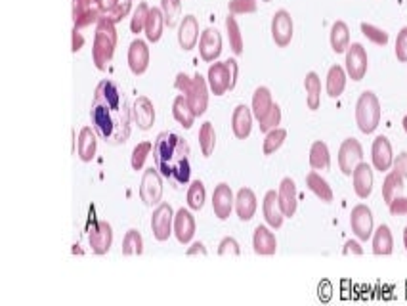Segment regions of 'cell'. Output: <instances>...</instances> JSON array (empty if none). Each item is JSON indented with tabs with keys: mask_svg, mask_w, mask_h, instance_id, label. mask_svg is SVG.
I'll list each match as a JSON object with an SVG mask.
<instances>
[{
	"mask_svg": "<svg viewBox=\"0 0 407 306\" xmlns=\"http://www.w3.org/2000/svg\"><path fill=\"white\" fill-rule=\"evenodd\" d=\"M404 188H406V178L401 176L400 172L392 171L386 174L385 182H383V197H385L386 205H390L394 197H398L404 192Z\"/></svg>",
	"mask_w": 407,
	"mask_h": 306,
	"instance_id": "37",
	"label": "cell"
},
{
	"mask_svg": "<svg viewBox=\"0 0 407 306\" xmlns=\"http://www.w3.org/2000/svg\"><path fill=\"white\" fill-rule=\"evenodd\" d=\"M117 4H118V0H104V12H105V14H109L113 8H117Z\"/></svg>",
	"mask_w": 407,
	"mask_h": 306,
	"instance_id": "59",
	"label": "cell"
},
{
	"mask_svg": "<svg viewBox=\"0 0 407 306\" xmlns=\"http://www.w3.org/2000/svg\"><path fill=\"white\" fill-rule=\"evenodd\" d=\"M226 31H228V40H230L231 52L236 56L243 54V35H241V27L237 23L236 15L230 14L226 17Z\"/></svg>",
	"mask_w": 407,
	"mask_h": 306,
	"instance_id": "40",
	"label": "cell"
},
{
	"mask_svg": "<svg viewBox=\"0 0 407 306\" xmlns=\"http://www.w3.org/2000/svg\"><path fill=\"white\" fill-rule=\"evenodd\" d=\"M197 48H199V56L203 61L213 63V61L218 60L220 54H222V35H220V31L215 29V27H207L201 33Z\"/></svg>",
	"mask_w": 407,
	"mask_h": 306,
	"instance_id": "12",
	"label": "cell"
},
{
	"mask_svg": "<svg viewBox=\"0 0 407 306\" xmlns=\"http://www.w3.org/2000/svg\"><path fill=\"white\" fill-rule=\"evenodd\" d=\"M104 0H73V27L84 29L104 17Z\"/></svg>",
	"mask_w": 407,
	"mask_h": 306,
	"instance_id": "7",
	"label": "cell"
},
{
	"mask_svg": "<svg viewBox=\"0 0 407 306\" xmlns=\"http://www.w3.org/2000/svg\"><path fill=\"white\" fill-rule=\"evenodd\" d=\"M381 102L375 92L365 90L362 96L358 98V104H355V123L358 128L362 130L363 135H373L377 127L381 125Z\"/></svg>",
	"mask_w": 407,
	"mask_h": 306,
	"instance_id": "5",
	"label": "cell"
},
{
	"mask_svg": "<svg viewBox=\"0 0 407 306\" xmlns=\"http://www.w3.org/2000/svg\"><path fill=\"white\" fill-rule=\"evenodd\" d=\"M84 37H82V33L79 27H73V31H71V52L77 54L81 52L82 46H84Z\"/></svg>",
	"mask_w": 407,
	"mask_h": 306,
	"instance_id": "54",
	"label": "cell"
},
{
	"mask_svg": "<svg viewBox=\"0 0 407 306\" xmlns=\"http://www.w3.org/2000/svg\"><path fill=\"white\" fill-rule=\"evenodd\" d=\"M199 22H197V17L193 14H187L182 20V23H180V27H178V45H180L182 50L190 52V50H193L195 46L199 45Z\"/></svg>",
	"mask_w": 407,
	"mask_h": 306,
	"instance_id": "20",
	"label": "cell"
},
{
	"mask_svg": "<svg viewBox=\"0 0 407 306\" xmlns=\"http://www.w3.org/2000/svg\"><path fill=\"white\" fill-rule=\"evenodd\" d=\"M132 105L117 82L104 79L94 90L90 104V123L98 136L109 146H121L130 138Z\"/></svg>",
	"mask_w": 407,
	"mask_h": 306,
	"instance_id": "1",
	"label": "cell"
},
{
	"mask_svg": "<svg viewBox=\"0 0 407 306\" xmlns=\"http://www.w3.org/2000/svg\"><path fill=\"white\" fill-rule=\"evenodd\" d=\"M174 86H176L180 94H184L187 98V102H190L197 117L205 115L208 107V96H210V89H208V82L205 77L199 75V73H195L193 77H187L185 73H178Z\"/></svg>",
	"mask_w": 407,
	"mask_h": 306,
	"instance_id": "4",
	"label": "cell"
},
{
	"mask_svg": "<svg viewBox=\"0 0 407 306\" xmlns=\"http://www.w3.org/2000/svg\"><path fill=\"white\" fill-rule=\"evenodd\" d=\"M394 251V238L392 231L386 224H381L375 230L373 236V253L378 257H386V254H392Z\"/></svg>",
	"mask_w": 407,
	"mask_h": 306,
	"instance_id": "36",
	"label": "cell"
},
{
	"mask_svg": "<svg viewBox=\"0 0 407 306\" xmlns=\"http://www.w3.org/2000/svg\"><path fill=\"white\" fill-rule=\"evenodd\" d=\"M236 209V195L226 182H220L213 192V211L218 220H228Z\"/></svg>",
	"mask_w": 407,
	"mask_h": 306,
	"instance_id": "15",
	"label": "cell"
},
{
	"mask_svg": "<svg viewBox=\"0 0 407 306\" xmlns=\"http://www.w3.org/2000/svg\"><path fill=\"white\" fill-rule=\"evenodd\" d=\"M401 127H404V130H406V135H407V115L404 117V121H401Z\"/></svg>",
	"mask_w": 407,
	"mask_h": 306,
	"instance_id": "61",
	"label": "cell"
},
{
	"mask_svg": "<svg viewBox=\"0 0 407 306\" xmlns=\"http://www.w3.org/2000/svg\"><path fill=\"white\" fill-rule=\"evenodd\" d=\"M304 89H306V104L308 109L316 112L319 109L321 104V81L316 71H310L308 75L304 77Z\"/></svg>",
	"mask_w": 407,
	"mask_h": 306,
	"instance_id": "35",
	"label": "cell"
},
{
	"mask_svg": "<svg viewBox=\"0 0 407 306\" xmlns=\"http://www.w3.org/2000/svg\"><path fill=\"white\" fill-rule=\"evenodd\" d=\"M149 15V6L148 2H140L136 10L132 12V17H130V31L134 35H138L141 31L146 29V22H148Z\"/></svg>",
	"mask_w": 407,
	"mask_h": 306,
	"instance_id": "45",
	"label": "cell"
},
{
	"mask_svg": "<svg viewBox=\"0 0 407 306\" xmlns=\"http://www.w3.org/2000/svg\"><path fill=\"white\" fill-rule=\"evenodd\" d=\"M306 186H308V190H310L312 194L318 197L319 201L323 203H331L333 201V188L329 186V182H327L321 174H319L318 171H314L312 169V172H308V176H306Z\"/></svg>",
	"mask_w": 407,
	"mask_h": 306,
	"instance_id": "30",
	"label": "cell"
},
{
	"mask_svg": "<svg viewBox=\"0 0 407 306\" xmlns=\"http://www.w3.org/2000/svg\"><path fill=\"white\" fill-rule=\"evenodd\" d=\"M141 253H144L141 234L138 230H128L123 239V254L125 257H140Z\"/></svg>",
	"mask_w": 407,
	"mask_h": 306,
	"instance_id": "43",
	"label": "cell"
},
{
	"mask_svg": "<svg viewBox=\"0 0 407 306\" xmlns=\"http://www.w3.org/2000/svg\"><path fill=\"white\" fill-rule=\"evenodd\" d=\"M153 155V144L151 142H140L132 150V157H130V165L134 171H141L146 167L148 157Z\"/></svg>",
	"mask_w": 407,
	"mask_h": 306,
	"instance_id": "44",
	"label": "cell"
},
{
	"mask_svg": "<svg viewBox=\"0 0 407 306\" xmlns=\"http://www.w3.org/2000/svg\"><path fill=\"white\" fill-rule=\"evenodd\" d=\"M373 226H375V222H373V213H371L369 207L363 205V203L355 205L352 213H350V228L354 231L355 238L360 239V241L371 239V236H373Z\"/></svg>",
	"mask_w": 407,
	"mask_h": 306,
	"instance_id": "11",
	"label": "cell"
},
{
	"mask_svg": "<svg viewBox=\"0 0 407 306\" xmlns=\"http://www.w3.org/2000/svg\"><path fill=\"white\" fill-rule=\"evenodd\" d=\"M392 169L396 172H400L401 176L407 180V151H401L400 155L394 159Z\"/></svg>",
	"mask_w": 407,
	"mask_h": 306,
	"instance_id": "55",
	"label": "cell"
},
{
	"mask_svg": "<svg viewBox=\"0 0 407 306\" xmlns=\"http://www.w3.org/2000/svg\"><path fill=\"white\" fill-rule=\"evenodd\" d=\"M346 73L355 82L362 81L367 73V52L360 43H352L346 50Z\"/></svg>",
	"mask_w": 407,
	"mask_h": 306,
	"instance_id": "16",
	"label": "cell"
},
{
	"mask_svg": "<svg viewBox=\"0 0 407 306\" xmlns=\"http://www.w3.org/2000/svg\"><path fill=\"white\" fill-rule=\"evenodd\" d=\"M279 125H282V107L277 104H274L272 105V109L259 121V128L266 135V132L274 130V128H277Z\"/></svg>",
	"mask_w": 407,
	"mask_h": 306,
	"instance_id": "46",
	"label": "cell"
},
{
	"mask_svg": "<svg viewBox=\"0 0 407 306\" xmlns=\"http://www.w3.org/2000/svg\"><path fill=\"white\" fill-rule=\"evenodd\" d=\"M153 161L163 178L176 186H185L192 180L190 146L176 132H161L153 144Z\"/></svg>",
	"mask_w": 407,
	"mask_h": 306,
	"instance_id": "2",
	"label": "cell"
},
{
	"mask_svg": "<svg viewBox=\"0 0 407 306\" xmlns=\"http://www.w3.org/2000/svg\"><path fill=\"white\" fill-rule=\"evenodd\" d=\"M404 247H406V251H407V226L404 228Z\"/></svg>",
	"mask_w": 407,
	"mask_h": 306,
	"instance_id": "60",
	"label": "cell"
},
{
	"mask_svg": "<svg viewBox=\"0 0 407 306\" xmlns=\"http://www.w3.org/2000/svg\"><path fill=\"white\" fill-rule=\"evenodd\" d=\"M264 2H270V0H264Z\"/></svg>",
	"mask_w": 407,
	"mask_h": 306,
	"instance_id": "62",
	"label": "cell"
},
{
	"mask_svg": "<svg viewBox=\"0 0 407 306\" xmlns=\"http://www.w3.org/2000/svg\"><path fill=\"white\" fill-rule=\"evenodd\" d=\"M354 192L360 199H367L373 192V167L367 163H360L352 172Z\"/></svg>",
	"mask_w": 407,
	"mask_h": 306,
	"instance_id": "26",
	"label": "cell"
},
{
	"mask_svg": "<svg viewBox=\"0 0 407 306\" xmlns=\"http://www.w3.org/2000/svg\"><path fill=\"white\" fill-rule=\"evenodd\" d=\"M185 254H187V257H195V254H203V257H205V254H207V247H205L203 241H195V243H192V247L185 251Z\"/></svg>",
	"mask_w": 407,
	"mask_h": 306,
	"instance_id": "57",
	"label": "cell"
},
{
	"mask_svg": "<svg viewBox=\"0 0 407 306\" xmlns=\"http://www.w3.org/2000/svg\"><path fill=\"white\" fill-rule=\"evenodd\" d=\"M371 163L375 171L388 172L394 165V150L390 140L386 136H377L371 146Z\"/></svg>",
	"mask_w": 407,
	"mask_h": 306,
	"instance_id": "14",
	"label": "cell"
},
{
	"mask_svg": "<svg viewBox=\"0 0 407 306\" xmlns=\"http://www.w3.org/2000/svg\"><path fill=\"white\" fill-rule=\"evenodd\" d=\"M174 211L169 203H159L151 215V231L157 241H167L174 234Z\"/></svg>",
	"mask_w": 407,
	"mask_h": 306,
	"instance_id": "8",
	"label": "cell"
},
{
	"mask_svg": "<svg viewBox=\"0 0 407 306\" xmlns=\"http://www.w3.org/2000/svg\"><path fill=\"white\" fill-rule=\"evenodd\" d=\"M396 58L401 63L407 61V27H401L396 37Z\"/></svg>",
	"mask_w": 407,
	"mask_h": 306,
	"instance_id": "52",
	"label": "cell"
},
{
	"mask_svg": "<svg viewBox=\"0 0 407 306\" xmlns=\"http://www.w3.org/2000/svg\"><path fill=\"white\" fill-rule=\"evenodd\" d=\"M293 33H295V27H293V17L287 10H277L274 14V20H272V37H274V43L279 48H285V46L291 45L293 40Z\"/></svg>",
	"mask_w": 407,
	"mask_h": 306,
	"instance_id": "17",
	"label": "cell"
},
{
	"mask_svg": "<svg viewBox=\"0 0 407 306\" xmlns=\"http://www.w3.org/2000/svg\"><path fill=\"white\" fill-rule=\"evenodd\" d=\"M130 12H132V0H125V2H118L117 8H113L109 14H105V17H109L113 23H118L123 22Z\"/></svg>",
	"mask_w": 407,
	"mask_h": 306,
	"instance_id": "50",
	"label": "cell"
},
{
	"mask_svg": "<svg viewBox=\"0 0 407 306\" xmlns=\"http://www.w3.org/2000/svg\"><path fill=\"white\" fill-rule=\"evenodd\" d=\"M388 211L392 217H406L407 215V197L406 195H398L394 197L390 205H388Z\"/></svg>",
	"mask_w": 407,
	"mask_h": 306,
	"instance_id": "53",
	"label": "cell"
},
{
	"mask_svg": "<svg viewBox=\"0 0 407 306\" xmlns=\"http://www.w3.org/2000/svg\"><path fill=\"white\" fill-rule=\"evenodd\" d=\"M226 63H228V68H230V71H231V89H236L237 77H239V66H237V60L236 58H230Z\"/></svg>",
	"mask_w": 407,
	"mask_h": 306,
	"instance_id": "58",
	"label": "cell"
},
{
	"mask_svg": "<svg viewBox=\"0 0 407 306\" xmlns=\"http://www.w3.org/2000/svg\"><path fill=\"white\" fill-rule=\"evenodd\" d=\"M342 254H363V247L360 245V241L350 239V241H346V243H344Z\"/></svg>",
	"mask_w": 407,
	"mask_h": 306,
	"instance_id": "56",
	"label": "cell"
},
{
	"mask_svg": "<svg viewBox=\"0 0 407 306\" xmlns=\"http://www.w3.org/2000/svg\"><path fill=\"white\" fill-rule=\"evenodd\" d=\"M208 89L213 96H224L231 89V71L226 61H213L207 73Z\"/></svg>",
	"mask_w": 407,
	"mask_h": 306,
	"instance_id": "10",
	"label": "cell"
},
{
	"mask_svg": "<svg viewBox=\"0 0 407 306\" xmlns=\"http://www.w3.org/2000/svg\"><path fill=\"white\" fill-rule=\"evenodd\" d=\"M199 148L201 153L205 157L213 155V151L216 148V130L213 127V123L207 121V123H203L199 128Z\"/></svg>",
	"mask_w": 407,
	"mask_h": 306,
	"instance_id": "41",
	"label": "cell"
},
{
	"mask_svg": "<svg viewBox=\"0 0 407 306\" xmlns=\"http://www.w3.org/2000/svg\"><path fill=\"white\" fill-rule=\"evenodd\" d=\"M287 140V130L285 128H274L266 132V138H264V144H262V151L264 155H274L275 151L282 148L283 144Z\"/></svg>",
	"mask_w": 407,
	"mask_h": 306,
	"instance_id": "42",
	"label": "cell"
},
{
	"mask_svg": "<svg viewBox=\"0 0 407 306\" xmlns=\"http://www.w3.org/2000/svg\"><path fill=\"white\" fill-rule=\"evenodd\" d=\"M262 215H264V220L266 224L272 228V230H279L283 226V220H285V215H283L282 205H279V197H277V192L270 190L264 195V201H262Z\"/></svg>",
	"mask_w": 407,
	"mask_h": 306,
	"instance_id": "22",
	"label": "cell"
},
{
	"mask_svg": "<svg viewBox=\"0 0 407 306\" xmlns=\"http://www.w3.org/2000/svg\"><path fill=\"white\" fill-rule=\"evenodd\" d=\"M360 27H362L363 35L369 38L373 45H378V46L388 45V33H386L385 29H381V27H377V25H373V23H367V22H363Z\"/></svg>",
	"mask_w": 407,
	"mask_h": 306,
	"instance_id": "48",
	"label": "cell"
},
{
	"mask_svg": "<svg viewBox=\"0 0 407 306\" xmlns=\"http://www.w3.org/2000/svg\"><path fill=\"white\" fill-rule=\"evenodd\" d=\"M164 14L161 6H151L149 8V15H148V22H146V38H148L149 43H159L161 37H163V31H164Z\"/></svg>",
	"mask_w": 407,
	"mask_h": 306,
	"instance_id": "31",
	"label": "cell"
},
{
	"mask_svg": "<svg viewBox=\"0 0 407 306\" xmlns=\"http://www.w3.org/2000/svg\"><path fill=\"white\" fill-rule=\"evenodd\" d=\"M195 217H193L192 209H178L174 215V236H176L178 243L182 245H190L195 238Z\"/></svg>",
	"mask_w": 407,
	"mask_h": 306,
	"instance_id": "18",
	"label": "cell"
},
{
	"mask_svg": "<svg viewBox=\"0 0 407 306\" xmlns=\"http://www.w3.org/2000/svg\"><path fill=\"white\" fill-rule=\"evenodd\" d=\"M310 167L314 171H327L331 167V153H329V148H327L325 142L312 144L310 148Z\"/></svg>",
	"mask_w": 407,
	"mask_h": 306,
	"instance_id": "38",
	"label": "cell"
},
{
	"mask_svg": "<svg viewBox=\"0 0 407 306\" xmlns=\"http://www.w3.org/2000/svg\"><path fill=\"white\" fill-rule=\"evenodd\" d=\"M172 117H174V121L180 127L184 128H192L195 119H197V115H195V112L192 109V105H190L184 94H178L174 98V102H172Z\"/></svg>",
	"mask_w": 407,
	"mask_h": 306,
	"instance_id": "29",
	"label": "cell"
},
{
	"mask_svg": "<svg viewBox=\"0 0 407 306\" xmlns=\"http://www.w3.org/2000/svg\"><path fill=\"white\" fill-rule=\"evenodd\" d=\"M132 119L136 127L141 130H149L155 123V105L146 96H138L132 104Z\"/></svg>",
	"mask_w": 407,
	"mask_h": 306,
	"instance_id": "21",
	"label": "cell"
},
{
	"mask_svg": "<svg viewBox=\"0 0 407 306\" xmlns=\"http://www.w3.org/2000/svg\"><path fill=\"white\" fill-rule=\"evenodd\" d=\"M98 151V132L94 127H82L79 132V140H77V153L82 163H90L94 161Z\"/></svg>",
	"mask_w": 407,
	"mask_h": 306,
	"instance_id": "25",
	"label": "cell"
},
{
	"mask_svg": "<svg viewBox=\"0 0 407 306\" xmlns=\"http://www.w3.org/2000/svg\"><path fill=\"white\" fill-rule=\"evenodd\" d=\"M256 207H259V201H256L254 192L251 188H241L236 194V213L239 220L241 222L252 220V217L256 215Z\"/></svg>",
	"mask_w": 407,
	"mask_h": 306,
	"instance_id": "28",
	"label": "cell"
},
{
	"mask_svg": "<svg viewBox=\"0 0 407 306\" xmlns=\"http://www.w3.org/2000/svg\"><path fill=\"white\" fill-rule=\"evenodd\" d=\"M277 197H279V205H282V211L285 218H293L296 213V207H298V197H296V184L295 180L285 176L279 184V190H277Z\"/></svg>",
	"mask_w": 407,
	"mask_h": 306,
	"instance_id": "27",
	"label": "cell"
},
{
	"mask_svg": "<svg viewBox=\"0 0 407 306\" xmlns=\"http://www.w3.org/2000/svg\"><path fill=\"white\" fill-rule=\"evenodd\" d=\"M329 43L337 54H344L350 46V27L346 23L339 20L333 23L331 27V35H329Z\"/></svg>",
	"mask_w": 407,
	"mask_h": 306,
	"instance_id": "34",
	"label": "cell"
},
{
	"mask_svg": "<svg viewBox=\"0 0 407 306\" xmlns=\"http://www.w3.org/2000/svg\"><path fill=\"white\" fill-rule=\"evenodd\" d=\"M89 243L94 254H107L113 245V228L109 222L100 220L96 224L90 226Z\"/></svg>",
	"mask_w": 407,
	"mask_h": 306,
	"instance_id": "13",
	"label": "cell"
},
{
	"mask_svg": "<svg viewBox=\"0 0 407 306\" xmlns=\"http://www.w3.org/2000/svg\"><path fill=\"white\" fill-rule=\"evenodd\" d=\"M117 23H113L109 17H102L96 23V33H94V46H92V60L96 63L100 71H105L113 60V54L117 48Z\"/></svg>",
	"mask_w": 407,
	"mask_h": 306,
	"instance_id": "3",
	"label": "cell"
},
{
	"mask_svg": "<svg viewBox=\"0 0 407 306\" xmlns=\"http://www.w3.org/2000/svg\"><path fill=\"white\" fill-rule=\"evenodd\" d=\"M252 109L245 104H239L231 115V130L237 140H247L252 130Z\"/></svg>",
	"mask_w": 407,
	"mask_h": 306,
	"instance_id": "24",
	"label": "cell"
},
{
	"mask_svg": "<svg viewBox=\"0 0 407 306\" xmlns=\"http://www.w3.org/2000/svg\"><path fill=\"white\" fill-rule=\"evenodd\" d=\"M363 161L362 144L355 138H346L339 148V169L344 176H352L358 165Z\"/></svg>",
	"mask_w": 407,
	"mask_h": 306,
	"instance_id": "9",
	"label": "cell"
},
{
	"mask_svg": "<svg viewBox=\"0 0 407 306\" xmlns=\"http://www.w3.org/2000/svg\"><path fill=\"white\" fill-rule=\"evenodd\" d=\"M346 81H348V73H346V69L342 68V66L335 63L333 68H329L325 81V89L329 98L341 96L344 89H346Z\"/></svg>",
	"mask_w": 407,
	"mask_h": 306,
	"instance_id": "32",
	"label": "cell"
},
{
	"mask_svg": "<svg viewBox=\"0 0 407 306\" xmlns=\"http://www.w3.org/2000/svg\"><path fill=\"white\" fill-rule=\"evenodd\" d=\"M185 199H187V207L192 211H201L205 207V201H207V190H205V184L201 182V180H193L190 188H187V195H185Z\"/></svg>",
	"mask_w": 407,
	"mask_h": 306,
	"instance_id": "39",
	"label": "cell"
},
{
	"mask_svg": "<svg viewBox=\"0 0 407 306\" xmlns=\"http://www.w3.org/2000/svg\"><path fill=\"white\" fill-rule=\"evenodd\" d=\"M252 251L260 257H272L277 251V239L268 226L260 224L252 234Z\"/></svg>",
	"mask_w": 407,
	"mask_h": 306,
	"instance_id": "23",
	"label": "cell"
},
{
	"mask_svg": "<svg viewBox=\"0 0 407 306\" xmlns=\"http://www.w3.org/2000/svg\"><path fill=\"white\" fill-rule=\"evenodd\" d=\"M161 10L164 14L167 27H174L182 12V0H161Z\"/></svg>",
	"mask_w": 407,
	"mask_h": 306,
	"instance_id": "47",
	"label": "cell"
},
{
	"mask_svg": "<svg viewBox=\"0 0 407 306\" xmlns=\"http://www.w3.org/2000/svg\"><path fill=\"white\" fill-rule=\"evenodd\" d=\"M274 98H272V92L268 86H259V89L254 90V94H252V115H254V119L260 121L264 115H266L270 109H272V105H274Z\"/></svg>",
	"mask_w": 407,
	"mask_h": 306,
	"instance_id": "33",
	"label": "cell"
},
{
	"mask_svg": "<svg viewBox=\"0 0 407 306\" xmlns=\"http://www.w3.org/2000/svg\"><path fill=\"white\" fill-rule=\"evenodd\" d=\"M218 254L220 257H226V254H231V257H239L241 254V247L237 243L236 238H224L218 245Z\"/></svg>",
	"mask_w": 407,
	"mask_h": 306,
	"instance_id": "51",
	"label": "cell"
},
{
	"mask_svg": "<svg viewBox=\"0 0 407 306\" xmlns=\"http://www.w3.org/2000/svg\"><path fill=\"white\" fill-rule=\"evenodd\" d=\"M228 10L233 15L254 14L259 10V0H230L228 2Z\"/></svg>",
	"mask_w": 407,
	"mask_h": 306,
	"instance_id": "49",
	"label": "cell"
},
{
	"mask_svg": "<svg viewBox=\"0 0 407 306\" xmlns=\"http://www.w3.org/2000/svg\"><path fill=\"white\" fill-rule=\"evenodd\" d=\"M149 46L141 38H134L128 46V68L134 75H144L149 68Z\"/></svg>",
	"mask_w": 407,
	"mask_h": 306,
	"instance_id": "19",
	"label": "cell"
},
{
	"mask_svg": "<svg viewBox=\"0 0 407 306\" xmlns=\"http://www.w3.org/2000/svg\"><path fill=\"white\" fill-rule=\"evenodd\" d=\"M163 174L155 169L144 171L140 184V197L146 207H157L159 203H163Z\"/></svg>",
	"mask_w": 407,
	"mask_h": 306,
	"instance_id": "6",
	"label": "cell"
}]
</instances>
